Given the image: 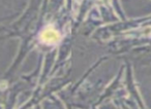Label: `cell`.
<instances>
[{
	"label": "cell",
	"instance_id": "obj_1",
	"mask_svg": "<svg viewBox=\"0 0 151 109\" xmlns=\"http://www.w3.org/2000/svg\"><path fill=\"white\" fill-rule=\"evenodd\" d=\"M40 38H42V41L45 42V43L53 44L59 41V39H60V34H59V32L56 31L54 28L48 27L42 32Z\"/></svg>",
	"mask_w": 151,
	"mask_h": 109
}]
</instances>
